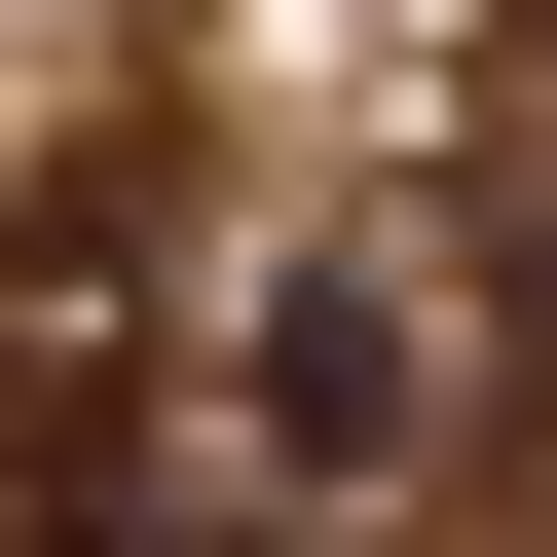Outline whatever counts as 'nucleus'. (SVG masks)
<instances>
[{
    "mask_svg": "<svg viewBox=\"0 0 557 557\" xmlns=\"http://www.w3.org/2000/svg\"><path fill=\"white\" fill-rule=\"evenodd\" d=\"M446 409H483V260L372 186V223H298L223 298V483L260 520H372V483H446Z\"/></svg>",
    "mask_w": 557,
    "mask_h": 557,
    "instance_id": "obj_1",
    "label": "nucleus"
}]
</instances>
